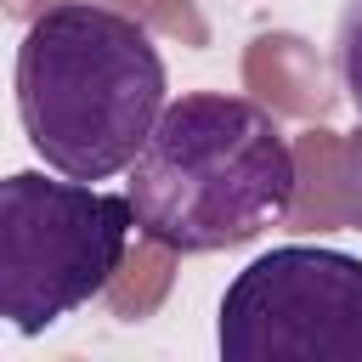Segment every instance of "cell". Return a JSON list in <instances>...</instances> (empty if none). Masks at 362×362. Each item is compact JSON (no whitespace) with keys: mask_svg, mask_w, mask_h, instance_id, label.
Segmentation results:
<instances>
[{"mask_svg":"<svg viewBox=\"0 0 362 362\" xmlns=\"http://www.w3.org/2000/svg\"><path fill=\"white\" fill-rule=\"evenodd\" d=\"M164 90V57L147 23L102 0H57L34 11L17 45V113L28 147L74 181H107L136 164L170 107Z\"/></svg>","mask_w":362,"mask_h":362,"instance_id":"obj_1","label":"cell"},{"mask_svg":"<svg viewBox=\"0 0 362 362\" xmlns=\"http://www.w3.org/2000/svg\"><path fill=\"white\" fill-rule=\"evenodd\" d=\"M294 187V141L260 102L187 90L158 113L124 192L136 204L141 238L175 255H209L283 226Z\"/></svg>","mask_w":362,"mask_h":362,"instance_id":"obj_2","label":"cell"},{"mask_svg":"<svg viewBox=\"0 0 362 362\" xmlns=\"http://www.w3.org/2000/svg\"><path fill=\"white\" fill-rule=\"evenodd\" d=\"M130 192L11 170L0 181V317L17 334H40L90 294H107L130 255Z\"/></svg>","mask_w":362,"mask_h":362,"instance_id":"obj_3","label":"cell"},{"mask_svg":"<svg viewBox=\"0 0 362 362\" xmlns=\"http://www.w3.org/2000/svg\"><path fill=\"white\" fill-rule=\"evenodd\" d=\"M226 362H362V260L288 243L249 260L221 300Z\"/></svg>","mask_w":362,"mask_h":362,"instance_id":"obj_4","label":"cell"},{"mask_svg":"<svg viewBox=\"0 0 362 362\" xmlns=\"http://www.w3.org/2000/svg\"><path fill=\"white\" fill-rule=\"evenodd\" d=\"M243 74H249V85H255L266 102H277V107H294V113H311V107L322 113V107H328L322 68H317V57L305 51V40H294V34H266V40H255Z\"/></svg>","mask_w":362,"mask_h":362,"instance_id":"obj_5","label":"cell"},{"mask_svg":"<svg viewBox=\"0 0 362 362\" xmlns=\"http://www.w3.org/2000/svg\"><path fill=\"white\" fill-rule=\"evenodd\" d=\"M334 68H339V85H345L351 107L362 113V0H351L345 17H339V34H334Z\"/></svg>","mask_w":362,"mask_h":362,"instance_id":"obj_6","label":"cell"}]
</instances>
